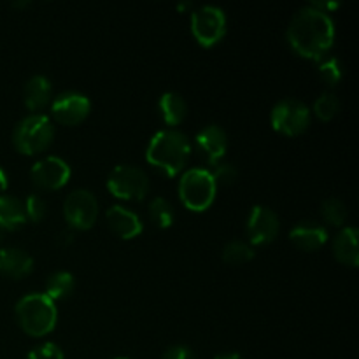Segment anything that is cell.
<instances>
[{"mask_svg":"<svg viewBox=\"0 0 359 359\" xmlns=\"http://www.w3.org/2000/svg\"><path fill=\"white\" fill-rule=\"evenodd\" d=\"M287 44L297 55L309 60H323L335 42V23L332 16L312 6L298 11L286 32Z\"/></svg>","mask_w":359,"mask_h":359,"instance_id":"6da1fadb","label":"cell"},{"mask_svg":"<svg viewBox=\"0 0 359 359\" xmlns=\"http://www.w3.org/2000/svg\"><path fill=\"white\" fill-rule=\"evenodd\" d=\"M191 154V144L188 137L175 128H167L158 132L151 139L146 151L147 163L156 170L163 172L167 177H175L184 170Z\"/></svg>","mask_w":359,"mask_h":359,"instance_id":"7a4b0ae2","label":"cell"},{"mask_svg":"<svg viewBox=\"0 0 359 359\" xmlns=\"http://www.w3.org/2000/svg\"><path fill=\"white\" fill-rule=\"evenodd\" d=\"M20 328L30 337H46L53 332L58 319L55 302L44 293H30L21 298L14 309Z\"/></svg>","mask_w":359,"mask_h":359,"instance_id":"3957f363","label":"cell"},{"mask_svg":"<svg viewBox=\"0 0 359 359\" xmlns=\"http://www.w3.org/2000/svg\"><path fill=\"white\" fill-rule=\"evenodd\" d=\"M55 139V126L44 114H30L21 119L13 132V144L21 154L44 153Z\"/></svg>","mask_w":359,"mask_h":359,"instance_id":"277c9868","label":"cell"},{"mask_svg":"<svg viewBox=\"0 0 359 359\" xmlns=\"http://www.w3.org/2000/svg\"><path fill=\"white\" fill-rule=\"evenodd\" d=\"M217 186L210 170L205 168H189L179 179V198L182 205L195 212L209 209L216 198Z\"/></svg>","mask_w":359,"mask_h":359,"instance_id":"5b68a950","label":"cell"},{"mask_svg":"<svg viewBox=\"0 0 359 359\" xmlns=\"http://www.w3.org/2000/svg\"><path fill=\"white\" fill-rule=\"evenodd\" d=\"M311 109L298 98H283L270 112L272 128L287 137L304 133L311 126Z\"/></svg>","mask_w":359,"mask_h":359,"instance_id":"8992f818","label":"cell"},{"mask_svg":"<svg viewBox=\"0 0 359 359\" xmlns=\"http://www.w3.org/2000/svg\"><path fill=\"white\" fill-rule=\"evenodd\" d=\"M107 188L119 200H144L149 193V177L133 165H118L107 177Z\"/></svg>","mask_w":359,"mask_h":359,"instance_id":"52a82bcc","label":"cell"},{"mask_svg":"<svg viewBox=\"0 0 359 359\" xmlns=\"http://www.w3.org/2000/svg\"><path fill=\"white\" fill-rule=\"evenodd\" d=\"M191 32L203 48H212L226 34L224 11L216 6H202L191 14Z\"/></svg>","mask_w":359,"mask_h":359,"instance_id":"ba28073f","label":"cell"},{"mask_svg":"<svg viewBox=\"0 0 359 359\" xmlns=\"http://www.w3.org/2000/svg\"><path fill=\"white\" fill-rule=\"evenodd\" d=\"M63 216L72 230H90L98 217V202L88 189H74L63 202Z\"/></svg>","mask_w":359,"mask_h":359,"instance_id":"9c48e42d","label":"cell"},{"mask_svg":"<svg viewBox=\"0 0 359 359\" xmlns=\"http://www.w3.org/2000/svg\"><path fill=\"white\" fill-rule=\"evenodd\" d=\"M70 165L60 156H46L34 163L30 170V177L34 184L41 189L55 191L63 188L70 179Z\"/></svg>","mask_w":359,"mask_h":359,"instance_id":"30bf717a","label":"cell"},{"mask_svg":"<svg viewBox=\"0 0 359 359\" xmlns=\"http://www.w3.org/2000/svg\"><path fill=\"white\" fill-rule=\"evenodd\" d=\"M279 217L265 205H255L248 217V237L251 245H266L279 235Z\"/></svg>","mask_w":359,"mask_h":359,"instance_id":"8fae6325","label":"cell"},{"mask_svg":"<svg viewBox=\"0 0 359 359\" xmlns=\"http://www.w3.org/2000/svg\"><path fill=\"white\" fill-rule=\"evenodd\" d=\"M90 109L91 102L86 95L77 93V91H67L53 100L51 114L62 125L74 126L86 119Z\"/></svg>","mask_w":359,"mask_h":359,"instance_id":"7c38bea8","label":"cell"},{"mask_svg":"<svg viewBox=\"0 0 359 359\" xmlns=\"http://www.w3.org/2000/svg\"><path fill=\"white\" fill-rule=\"evenodd\" d=\"M195 144L196 147H198L200 154L209 161V165H212L214 167V165L221 163L223 156L226 154V149H228L226 132H224L221 126L209 125L196 133Z\"/></svg>","mask_w":359,"mask_h":359,"instance_id":"4fadbf2b","label":"cell"},{"mask_svg":"<svg viewBox=\"0 0 359 359\" xmlns=\"http://www.w3.org/2000/svg\"><path fill=\"white\" fill-rule=\"evenodd\" d=\"M105 219H107L109 228L118 235L123 241H130L142 233L144 224L140 217L135 212L121 205H112L111 209L105 212Z\"/></svg>","mask_w":359,"mask_h":359,"instance_id":"5bb4252c","label":"cell"},{"mask_svg":"<svg viewBox=\"0 0 359 359\" xmlns=\"http://www.w3.org/2000/svg\"><path fill=\"white\" fill-rule=\"evenodd\" d=\"M290 241L302 251H318L328 242V230L316 221H302L291 228Z\"/></svg>","mask_w":359,"mask_h":359,"instance_id":"9a60e30c","label":"cell"},{"mask_svg":"<svg viewBox=\"0 0 359 359\" xmlns=\"http://www.w3.org/2000/svg\"><path fill=\"white\" fill-rule=\"evenodd\" d=\"M34 270V258L20 248L0 249V273L9 279H21Z\"/></svg>","mask_w":359,"mask_h":359,"instance_id":"2e32d148","label":"cell"},{"mask_svg":"<svg viewBox=\"0 0 359 359\" xmlns=\"http://www.w3.org/2000/svg\"><path fill=\"white\" fill-rule=\"evenodd\" d=\"M53 95V86L51 81L48 79L46 76H32L30 79L27 81L23 90V97H25V105H27L30 111H34L37 114L39 111L46 107L51 100Z\"/></svg>","mask_w":359,"mask_h":359,"instance_id":"e0dca14e","label":"cell"},{"mask_svg":"<svg viewBox=\"0 0 359 359\" xmlns=\"http://www.w3.org/2000/svg\"><path fill=\"white\" fill-rule=\"evenodd\" d=\"M333 252L335 258L346 266L356 269L359 265L358 252V230L354 226H346L339 231L333 241Z\"/></svg>","mask_w":359,"mask_h":359,"instance_id":"ac0fdd59","label":"cell"},{"mask_svg":"<svg viewBox=\"0 0 359 359\" xmlns=\"http://www.w3.org/2000/svg\"><path fill=\"white\" fill-rule=\"evenodd\" d=\"M158 111L168 126H177L184 121L186 114H188V104L182 95L175 93V91H167L158 100Z\"/></svg>","mask_w":359,"mask_h":359,"instance_id":"d6986e66","label":"cell"},{"mask_svg":"<svg viewBox=\"0 0 359 359\" xmlns=\"http://www.w3.org/2000/svg\"><path fill=\"white\" fill-rule=\"evenodd\" d=\"M27 223L25 207L16 196L0 195V230H18Z\"/></svg>","mask_w":359,"mask_h":359,"instance_id":"ffe728a7","label":"cell"},{"mask_svg":"<svg viewBox=\"0 0 359 359\" xmlns=\"http://www.w3.org/2000/svg\"><path fill=\"white\" fill-rule=\"evenodd\" d=\"M76 290V280L70 272H55L46 280V297L56 304L58 300H65Z\"/></svg>","mask_w":359,"mask_h":359,"instance_id":"44dd1931","label":"cell"},{"mask_svg":"<svg viewBox=\"0 0 359 359\" xmlns=\"http://www.w3.org/2000/svg\"><path fill=\"white\" fill-rule=\"evenodd\" d=\"M149 217L154 226L160 230H167L175 221L174 205L163 196H156L149 202Z\"/></svg>","mask_w":359,"mask_h":359,"instance_id":"7402d4cb","label":"cell"},{"mask_svg":"<svg viewBox=\"0 0 359 359\" xmlns=\"http://www.w3.org/2000/svg\"><path fill=\"white\" fill-rule=\"evenodd\" d=\"M255 258V249L249 242L230 241L223 248V262L228 265H244Z\"/></svg>","mask_w":359,"mask_h":359,"instance_id":"603a6c76","label":"cell"},{"mask_svg":"<svg viewBox=\"0 0 359 359\" xmlns=\"http://www.w3.org/2000/svg\"><path fill=\"white\" fill-rule=\"evenodd\" d=\"M321 216L332 226H344L347 221V207L339 198H326L321 205Z\"/></svg>","mask_w":359,"mask_h":359,"instance_id":"cb8c5ba5","label":"cell"},{"mask_svg":"<svg viewBox=\"0 0 359 359\" xmlns=\"http://www.w3.org/2000/svg\"><path fill=\"white\" fill-rule=\"evenodd\" d=\"M340 111V100L332 91H325L318 100L314 102V114L321 121H332Z\"/></svg>","mask_w":359,"mask_h":359,"instance_id":"d4e9b609","label":"cell"},{"mask_svg":"<svg viewBox=\"0 0 359 359\" xmlns=\"http://www.w3.org/2000/svg\"><path fill=\"white\" fill-rule=\"evenodd\" d=\"M319 76L328 86H337L344 76L342 62L337 56H325L319 60Z\"/></svg>","mask_w":359,"mask_h":359,"instance_id":"484cf974","label":"cell"},{"mask_svg":"<svg viewBox=\"0 0 359 359\" xmlns=\"http://www.w3.org/2000/svg\"><path fill=\"white\" fill-rule=\"evenodd\" d=\"M23 207H25V216H27V221H30V223H41V221L46 217V214H48L46 200L42 198L41 195H35V193H32V195L27 196Z\"/></svg>","mask_w":359,"mask_h":359,"instance_id":"4316f807","label":"cell"},{"mask_svg":"<svg viewBox=\"0 0 359 359\" xmlns=\"http://www.w3.org/2000/svg\"><path fill=\"white\" fill-rule=\"evenodd\" d=\"M216 186H231L238 177V172L233 165L228 163H217L214 165L212 170H210Z\"/></svg>","mask_w":359,"mask_h":359,"instance_id":"83f0119b","label":"cell"},{"mask_svg":"<svg viewBox=\"0 0 359 359\" xmlns=\"http://www.w3.org/2000/svg\"><path fill=\"white\" fill-rule=\"evenodd\" d=\"M27 359H65V354L55 342H44L41 346L34 347L28 353Z\"/></svg>","mask_w":359,"mask_h":359,"instance_id":"f1b7e54d","label":"cell"},{"mask_svg":"<svg viewBox=\"0 0 359 359\" xmlns=\"http://www.w3.org/2000/svg\"><path fill=\"white\" fill-rule=\"evenodd\" d=\"M163 359H196V354L188 346L177 344V346H170L165 351Z\"/></svg>","mask_w":359,"mask_h":359,"instance_id":"f546056e","label":"cell"},{"mask_svg":"<svg viewBox=\"0 0 359 359\" xmlns=\"http://www.w3.org/2000/svg\"><path fill=\"white\" fill-rule=\"evenodd\" d=\"M56 242H58L60 248H69V245L74 242V233H72V230H63V231H60L58 238H56Z\"/></svg>","mask_w":359,"mask_h":359,"instance_id":"4dcf8cb0","label":"cell"},{"mask_svg":"<svg viewBox=\"0 0 359 359\" xmlns=\"http://www.w3.org/2000/svg\"><path fill=\"white\" fill-rule=\"evenodd\" d=\"M311 6L314 7V9L321 11V13L328 14V11L337 9V7H339V4H337V2H312Z\"/></svg>","mask_w":359,"mask_h":359,"instance_id":"1f68e13d","label":"cell"},{"mask_svg":"<svg viewBox=\"0 0 359 359\" xmlns=\"http://www.w3.org/2000/svg\"><path fill=\"white\" fill-rule=\"evenodd\" d=\"M7 189V174L2 167H0V195Z\"/></svg>","mask_w":359,"mask_h":359,"instance_id":"d6a6232c","label":"cell"},{"mask_svg":"<svg viewBox=\"0 0 359 359\" xmlns=\"http://www.w3.org/2000/svg\"><path fill=\"white\" fill-rule=\"evenodd\" d=\"M214 359H242L241 354L237 353H224V354H219V356H216Z\"/></svg>","mask_w":359,"mask_h":359,"instance_id":"836d02e7","label":"cell"},{"mask_svg":"<svg viewBox=\"0 0 359 359\" xmlns=\"http://www.w3.org/2000/svg\"><path fill=\"white\" fill-rule=\"evenodd\" d=\"M14 7H27V6H30V4L28 2H16V4H13Z\"/></svg>","mask_w":359,"mask_h":359,"instance_id":"e575fe53","label":"cell"},{"mask_svg":"<svg viewBox=\"0 0 359 359\" xmlns=\"http://www.w3.org/2000/svg\"><path fill=\"white\" fill-rule=\"evenodd\" d=\"M188 7H191V4H189V2L188 4H181V6H177V9L182 11V9H188Z\"/></svg>","mask_w":359,"mask_h":359,"instance_id":"d590c367","label":"cell"},{"mask_svg":"<svg viewBox=\"0 0 359 359\" xmlns=\"http://www.w3.org/2000/svg\"><path fill=\"white\" fill-rule=\"evenodd\" d=\"M0 241H2V230H0Z\"/></svg>","mask_w":359,"mask_h":359,"instance_id":"8d00e7d4","label":"cell"},{"mask_svg":"<svg viewBox=\"0 0 359 359\" xmlns=\"http://www.w3.org/2000/svg\"><path fill=\"white\" fill-rule=\"evenodd\" d=\"M116 359H128V358H116Z\"/></svg>","mask_w":359,"mask_h":359,"instance_id":"74e56055","label":"cell"}]
</instances>
